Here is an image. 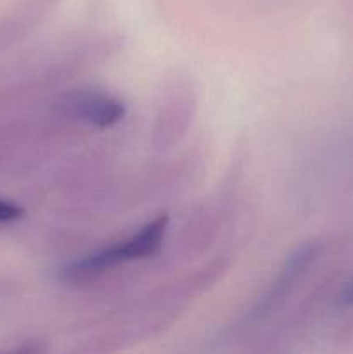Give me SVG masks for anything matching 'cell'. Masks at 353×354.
Wrapping results in <instances>:
<instances>
[{"label":"cell","instance_id":"5","mask_svg":"<svg viewBox=\"0 0 353 354\" xmlns=\"http://www.w3.org/2000/svg\"><path fill=\"white\" fill-rule=\"evenodd\" d=\"M339 304L341 306H353V280L343 287L341 294H339Z\"/></svg>","mask_w":353,"mask_h":354},{"label":"cell","instance_id":"4","mask_svg":"<svg viewBox=\"0 0 353 354\" xmlns=\"http://www.w3.org/2000/svg\"><path fill=\"white\" fill-rule=\"evenodd\" d=\"M24 211L17 204L9 203V201H0V223H9L23 218Z\"/></svg>","mask_w":353,"mask_h":354},{"label":"cell","instance_id":"1","mask_svg":"<svg viewBox=\"0 0 353 354\" xmlns=\"http://www.w3.org/2000/svg\"><path fill=\"white\" fill-rule=\"evenodd\" d=\"M166 225H168V218L158 216L151 223L145 225L144 228H141L128 241L120 242V244L113 245V248L93 252V254L85 256V258L68 265L62 270V277H64V280H69V282L87 280L96 275H100V273L120 265V263L156 254L163 244Z\"/></svg>","mask_w":353,"mask_h":354},{"label":"cell","instance_id":"2","mask_svg":"<svg viewBox=\"0 0 353 354\" xmlns=\"http://www.w3.org/2000/svg\"><path fill=\"white\" fill-rule=\"evenodd\" d=\"M61 107L68 116L99 128L116 124L125 116V106L114 97L92 90H76L62 99Z\"/></svg>","mask_w":353,"mask_h":354},{"label":"cell","instance_id":"3","mask_svg":"<svg viewBox=\"0 0 353 354\" xmlns=\"http://www.w3.org/2000/svg\"><path fill=\"white\" fill-rule=\"evenodd\" d=\"M318 254V245L317 244H305L301 248H298L293 254L287 258V261L284 263L282 270H280L279 277H277L275 282L272 283L269 292L265 294L260 304L255 310L256 318H263L270 313L272 310H275L279 306L280 301L286 297V294L289 292L291 287L300 280V277L303 275L308 270V266L314 263V259Z\"/></svg>","mask_w":353,"mask_h":354}]
</instances>
